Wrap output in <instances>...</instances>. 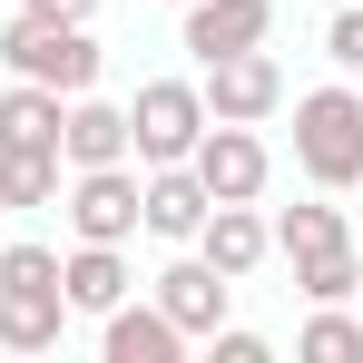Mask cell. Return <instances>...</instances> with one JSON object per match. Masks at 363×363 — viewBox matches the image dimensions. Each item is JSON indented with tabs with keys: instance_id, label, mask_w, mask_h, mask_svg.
Wrapping results in <instances>:
<instances>
[{
	"instance_id": "6da1fadb",
	"label": "cell",
	"mask_w": 363,
	"mask_h": 363,
	"mask_svg": "<svg viewBox=\"0 0 363 363\" xmlns=\"http://www.w3.org/2000/svg\"><path fill=\"white\" fill-rule=\"evenodd\" d=\"M295 167L324 186V196L363 186V89L324 79V89H304V99H295Z\"/></svg>"
},
{
	"instance_id": "7a4b0ae2",
	"label": "cell",
	"mask_w": 363,
	"mask_h": 363,
	"mask_svg": "<svg viewBox=\"0 0 363 363\" xmlns=\"http://www.w3.org/2000/svg\"><path fill=\"white\" fill-rule=\"evenodd\" d=\"M0 69L10 79H40V89H60V99H79V89H99V69H108V50L89 40V20H10L0 30Z\"/></svg>"
},
{
	"instance_id": "3957f363",
	"label": "cell",
	"mask_w": 363,
	"mask_h": 363,
	"mask_svg": "<svg viewBox=\"0 0 363 363\" xmlns=\"http://www.w3.org/2000/svg\"><path fill=\"white\" fill-rule=\"evenodd\" d=\"M206 138V89L196 79H138L128 99V157L138 167H186Z\"/></svg>"
},
{
	"instance_id": "277c9868",
	"label": "cell",
	"mask_w": 363,
	"mask_h": 363,
	"mask_svg": "<svg viewBox=\"0 0 363 363\" xmlns=\"http://www.w3.org/2000/svg\"><path fill=\"white\" fill-rule=\"evenodd\" d=\"M60 216H69L79 245H128L138 236V157H118V167H69Z\"/></svg>"
},
{
	"instance_id": "5b68a950",
	"label": "cell",
	"mask_w": 363,
	"mask_h": 363,
	"mask_svg": "<svg viewBox=\"0 0 363 363\" xmlns=\"http://www.w3.org/2000/svg\"><path fill=\"white\" fill-rule=\"evenodd\" d=\"M196 89H206V118H236V128H265L285 108V69L275 50H226V60H196Z\"/></svg>"
},
{
	"instance_id": "8992f818",
	"label": "cell",
	"mask_w": 363,
	"mask_h": 363,
	"mask_svg": "<svg viewBox=\"0 0 363 363\" xmlns=\"http://www.w3.org/2000/svg\"><path fill=\"white\" fill-rule=\"evenodd\" d=\"M196 186L216 196V206H255L265 196V177H275V157H265V138L255 128H236V118H206V138H196Z\"/></svg>"
},
{
	"instance_id": "52a82bcc",
	"label": "cell",
	"mask_w": 363,
	"mask_h": 363,
	"mask_svg": "<svg viewBox=\"0 0 363 363\" xmlns=\"http://www.w3.org/2000/svg\"><path fill=\"white\" fill-rule=\"evenodd\" d=\"M147 295H157V314L177 324L186 344H206V334L226 324V304H236V275H216L206 255H177V265H157V275H147Z\"/></svg>"
},
{
	"instance_id": "ba28073f",
	"label": "cell",
	"mask_w": 363,
	"mask_h": 363,
	"mask_svg": "<svg viewBox=\"0 0 363 363\" xmlns=\"http://www.w3.org/2000/svg\"><path fill=\"white\" fill-rule=\"evenodd\" d=\"M206 186H196V167H138V236L157 245H196V226H206Z\"/></svg>"
},
{
	"instance_id": "9c48e42d",
	"label": "cell",
	"mask_w": 363,
	"mask_h": 363,
	"mask_svg": "<svg viewBox=\"0 0 363 363\" xmlns=\"http://www.w3.org/2000/svg\"><path fill=\"white\" fill-rule=\"evenodd\" d=\"M177 40H186V60L255 50V40H275V0H186V10H177Z\"/></svg>"
},
{
	"instance_id": "30bf717a",
	"label": "cell",
	"mask_w": 363,
	"mask_h": 363,
	"mask_svg": "<svg viewBox=\"0 0 363 363\" xmlns=\"http://www.w3.org/2000/svg\"><path fill=\"white\" fill-rule=\"evenodd\" d=\"M118 157H128V108L99 99V89H79L60 108V167H118Z\"/></svg>"
},
{
	"instance_id": "8fae6325",
	"label": "cell",
	"mask_w": 363,
	"mask_h": 363,
	"mask_svg": "<svg viewBox=\"0 0 363 363\" xmlns=\"http://www.w3.org/2000/svg\"><path fill=\"white\" fill-rule=\"evenodd\" d=\"M69 295L60 285H0V354H60Z\"/></svg>"
},
{
	"instance_id": "7c38bea8",
	"label": "cell",
	"mask_w": 363,
	"mask_h": 363,
	"mask_svg": "<svg viewBox=\"0 0 363 363\" xmlns=\"http://www.w3.org/2000/svg\"><path fill=\"white\" fill-rule=\"evenodd\" d=\"M196 255H206L216 275H236V285H245V275L275 255V226H265L255 206H206V226H196Z\"/></svg>"
},
{
	"instance_id": "4fadbf2b",
	"label": "cell",
	"mask_w": 363,
	"mask_h": 363,
	"mask_svg": "<svg viewBox=\"0 0 363 363\" xmlns=\"http://www.w3.org/2000/svg\"><path fill=\"white\" fill-rule=\"evenodd\" d=\"M60 295H69V314H108V304H128V295H138L128 245H69V255H60Z\"/></svg>"
},
{
	"instance_id": "5bb4252c",
	"label": "cell",
	"mask_w": 363,
	"mask_h": 363,
	"mask_svg": "<svg viewBox=\"0 0 363 363\" xmlns=\"http://www.w3.org/2000/svg\"><path fill=\"white\" fill-rule=\"evenodd\" d=\"M99 354L108 363H177L186 334L157 314V295H147V304H108V314H99Z\"/></svg>"
},
{
	"instance_id": "9a60e30c",
	"label": "cell",
	"mask_w": 363,
	"mask_h": 363,
	"mask_svg": "<svg viewBox=\"0 0 363 363\" xmlns=\"http://www.w3.org/2000/svg\"><path fill=\"white\" fill-rule=\"evenodd\" d=\"M60 147H20V138H0V206L20 216V206H60Z\"/></svg>"
},
{
	"instance_id": "2e32d148",
	"label": "cell",
	"mask_w": 363,
	"mask_h": 363,
	"mask_svg": "<svg viewBox=\"0 0 363 363\" xmlns=\"http://www.w3.org/2000/svg\"><path fill=\"white\" fill-rule=\"evenodd\" d=\"M265 226H275V255H285V265H304V255H344V245H354L344 206H324V196H314V206H285V216H265Z\"/></svg>"
},
{
	"instance_id": "e0dca14e",
	"label": "cell",
	"mask_w": 363,
	"mask_h": 363,
	"mask_svg": "<svg viewBox=\"0 0 363 363\" xmlns=\"http://www.w3.org/2000/svg\"><path fill=\"white\" fill-rule=\"evenodd\" d=\"M60 89H40V79H10L0 89V138H20V147H60Z\"/></svg>"
},
{
	"instance_id": "ac0fdd59",
	"label": "cell",
	"mask_w": 363,
	"mask_h": 363,
	"mask_svg": "<svg viewBox=\"0 0 363 363\" xmlns=\"http://www.w3.org/2000/svg\"><path fill=\"white\" fill-rule=\"evenodd\" d=\"M295 354L304 363H363V324L344 314V304H314V324L295 334Z\"/></svg>"
},
{
	"instance_id": "d6986e66",
	"label": "cell",
	"mask_w": 363,
	"mask_h": 363,
	"mask_svg": "<svg viewBox=\"0 0 363 363\" xmlns=\"http://www.w3.org/2000/svg\"><path fill=\"white\" fill-rule=\"evenodd\" d=\"M295 295L304 304H354V245H344V255H304V265H295Z\"/></svg>"
},
{
	"instance_id": "ffe728a7",
	"label": "cell",
	"mask_w": 363,
	"mask_h": 363,
	"mask_svg": "<svg viewBox=\"0 0 363 363\" xmlns=\"http://www.w3.org/2000/svg\"><path fill=\"white\" fill-rule=\"evenodd\" d=\"M0 285H60V245L10 236V245H0Z\"/></svg>"
},
{
	"instance_id": "44dd1931",
	"label": "cell",
	"mask_w": 363,
	"mask_h": 363,
	"mask_svg": "<svg viewBox=\"0 0 363 363\" xmlns=\"http://www.w3.org/2000/svg\"><path fill=\"white\" fill-rule=\"evenodd\" d=\"M324 60L344 69V79H363V0H354V10H334V20H324Z\"/></svg>"
},
{
	"instance_id": "7402d4cb",
	"label": "cell",
	"mask_w": 363,
	"mask_h": 363,
	"mask_svg": "<svg viewBox=\"0 0 363 363\" xmlns=\"http://www.w3.org/2000/svg\"><path fill=\"white\" fill-rule=\"evenodd\" d=\"M206 363H275V344L245 334V324H216V334H206Z\"/></svg>"
},
{
	"instance_id": "603a6c76",
	"label": "cell",
	"mask_w": 363,
	"mask_h": 363,
	"mask_svg": "<svg viewBox=\"0 0 363 363\" xmlns=\"http://www.w3.org/2000/svg\"><path fill=\"white\" fill-rule=\"evenodd\" d=\"M30 20H99V0H20Z\"/></svg>"
},
{
	"instance_id": "cb8c5ba5",
	"label": "cell",
	"mask_w": 363,
	"mask_h": 363,
	"mask_svg": "<svg viewBox=\"0 0 363 363\" xmlns=\"http://www.w3.org/2000/svg\"><path fill=\"white\" fill-rule=\"evenodd\" d=\"M354 295H363V245H354Z\"/></svg>"
},
{
	"instance_id": "d4e9b609",
	"label": "cell",
	"mask_w": 363,
	"mask_h": 363,
	"mask_svg": "<svg viewBox=\"0 0 363 363\" xmlns=\"http://www.w3.org/2000/svg\"><path fill=\"white\" fill-rule=\"evenodd\" d=\"M0 226H10V206H0Z\"/></svg>"
},
{
	"instance_id": "484cf974",
	"label": "cell",
	"mask_w": 363,
	"mask_h": 363,
	"mask_svg": "<svg viewBox=\"0 0 363 363\" xmlns=\"http://www.w3.org/2000/svg\"><path fill=\"white\" fill-rule=\"evenodd\" d=\"M167 10H186V0H167Z\"/></svg>"
}]
</instances>
